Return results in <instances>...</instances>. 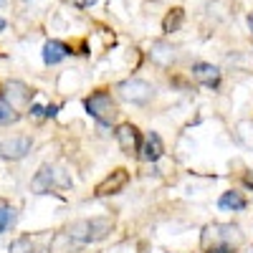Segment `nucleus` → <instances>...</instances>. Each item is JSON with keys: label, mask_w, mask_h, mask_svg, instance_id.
Returning a JSON list of instances; mask_svg holds the SVG:
<instances>
[{"label": "nucleus", "mask_w": 253, "mask_h": 253, "mask_svg": "<svg viewBox=\"0 0 253 253\" xmlns=\"http://www.w3.org/2000/svg\"><path fill=\"white\" fill-rule=\"evenodd\" d=\"M109 230H112L109 220H79L69 228V236L81 243H91V241H101Z\"/></svg>", "instance_id": "f257e3e1"}, {"label": "nucleus", "mask_w": 253, "mask_h": 253, "mask_svg": "<svg viewBox=\"0 0 253 253\" xmlns=\"http://www.w3.org/2000/svg\"><path fill=\"white\" fill-rule=\"evenodd\" d=\"M86 112L101 122V124H112V119L117 117V107H114V99L107 91H96L94 96L86 99Z\"/></svg>", "instance_id": "f03ea898"}, {"label": "nucleus", "mask_w": 253, "mask_h": 253, "mask_svg": "<svg viewBox=\"0 0 253 253\" xmlns=\"http://www.w3.org/2000/svg\"><path fill=\"white\" fill-rule=\"evenodd\" d=\"M119 94L124 101H132V104H144L152 99V86L147 81H139V79H132V81H124L119 84Z\"/></svg>", "instance_id": "7ed1b4c3"}, {"label": "nucleus", "mask_w": 253, "mask_h": 253, "mask_svg": "<svg viewBox=\"0 0 253 253\" xmlns=\"http://www.w3.org/2000/svg\"><path fill=\"white\" fill-rule=\"evenodd\" d=\"M31 152V139L28 137H3L0 139V157L8 160H20Z\"/></svg>", "instance_id": "20e7f679"}, {"label": "nucleus", "mask_w": 253, "mask_h": 253, "mask_svg": "<svg viewBox=\"0 0 253 253\" xmlns=\"http://www.w3.org/2000/svg\"><path fill=\"white\" fill-rule=\"evenodd\" d=\"M117 142L122 147V152L124 155H134L139 152V132H137V126L132 124H122L119 129H117Z\"/></svg>", "instance_id": "39448f33"}, {"label": "nucleus", "mask_w": 253, "mask_h": 253, "mask_svg": "<svg viewBox=\"0 0 253 253\" xmlns=\"http://www.w3.org/2000/svg\"><path fill=\"white\" fill-rule=\"evenodd\" d=\"M126 180H129V175H126V170H114L107 180H101L99 185H96V190L94 193L96 195H114V193H119V190L126 185Z\"/></svg>", "instance_id": "423d86ee"}, {"label": "nucleus", "mask_w": 253, "mask_h": 253, "mask_svg": "<svg viewBox=\"0 0 253 253\" xmlns=\"http://www.w3.org/2000/svg\"><path fill=\"white\" fill-rule=\"evenodd\" d=\"M193 76L205 84V86H218L220 84V71L213 66V63H195L193 66Z\"/></svg>", "instance_id": "0eeeda50"}, {"label": "nucleus", "mask_w": 253, "mask_h": 253, "mask_svg": "<svg viewBox=\"0 0 253 253\" xmlns=\"http://www.w3.org/2000/svg\"><path fill=\"white\" fill-rule=\"evenodd\" d=\"M71 53V48L66 46V43H61V41H48V43L43 46V61L46 63H58V61H63Z\"/></svg>", "instance_id": "6e6552de"}, {"label": "nucleus", "mask_w": 253, "mask_h": 253, "mask_svg": "<svg viewBox=\"0 0 253 253\" xmlns=\"http://www.w3.org/2000/svg\"><path fill=\"white\" fill-rule=\"evenodd\" d=\"M238 241L241 236H238V228L236 225H213V228H208L205 230V241Z\"/></svg>", "instance_id": "1a4fd4ad"}, {"label": "nucleus", "mask_w": 253, "mask_h": 253, "mask_svg": "<svg viewBox=\"0 0 253 253\" xmlns=\"http://www.w3.org/2000/svg\"><path fill=\"white\" fill-rule=\"evenodd\" d=\"M160 157H162V139L157 134H150V137H147V142H144V147H142V160L155 162Z\"/></svg>", "instance_id": "9d476101"}, {"label": "nucleus", "mask_w": 253, "mask_h": 253, "mask_svg": "<svg viewBox=\"0 0 253 253\" xmlns=\"http://www.w3.org/2000/svg\"><path fill=\"white\" fill-rule=\"evenodd\" d=\"M56 182L66 185L69 180H58V172H56V170H51V167H43V170L38 172V177L33 180V187H36V190H48V187L56 185Z\"/></svg>", "instance_id": "9b49d317"}, {"label": "nucleus", "mask_w": 253, "mask_h": 253, "mask_svg": "<svg viewBox=\"0 0 253 253\" xmlns=\"http://www.w3.org/2000/svg\"><path fill=\"white\" fill-rule=\"evenodd\" d=\"M218 205H220L223 210H243V208H246V198H243L241 193H223Z\"/></svg>", "instance_id": "f8f14e48"}, {"label": "nucleus", "mask_w": 253, "mask_h": 253, "mask_svg": "<svg viewBox=\"0 0 253 253\" xmlns=\"http://www.w3.org/2000/svg\"><path fill=\"white\" fill-rule=\"evenodd\" d=\"M8 96H10L13 101H18V104H26V101H28V89L23 86V84L13 81V84H8Z\"/></svg>", "instance_id": "ddd939ff"}, {"label": "nucleus", "mask_w": 253, "mask_h": 253, "mask_svg": "<svg viewBox=\"0 0 253 253\" xmlns=\"http://www.w3.org/2000/svg\"><path fill=\"white\" fill-rule=\"evenodd\" d=\"M180 23H182V10L175 8V13H170V15L165 18V31H167V33H172V31L180 28Z\"/></svg>", "instance_id": "4468645a"}, {"label": "nucleus", "mask_w": 253, "mask_h": 253, "mask_svg": "<svg viewBox=\"0 0 253 253\" xmlns=\"http://www.w3.org/2000/svg\"><path fill=\"white\" fill-rule=\"evenodd\" d=\"M18 119V114L13 112V107L8 101H3L0 99V124H10V122H15Z\"/></svg>", "instance_id": "2eb2a0df"}, {"label": "nucleus", "mask_w": 253, "mask_h": 253, "mask_svg": "<svg viewBox=\"0 0 253 253\" xmlns=\"http://www.w3.org/2000/svg\"><path fill=\"white\" fill-rule=\"evenodd\" d=\"M13 223V210L10 208H0V230H5Z\"/></svg>", "instance_id": "dca6fc26"}, {"label": "nucleus", "mask_w": 253, "mask_h": 253, "mask_svg": "<svg viewBox=\"0 0 253 253\" xmlns=\"http://www.w3.org/2000/svg\"><path fill=\"white\" fill-rule=\"evenodd\" d=\"M71 3L76 5V8H89V5H94L96 0H71Z\"/></svg>", "instance_id": "f3484780"}, {"label": "nucleus", "mask_w": 253, "mask_h": 253, "mask_svg": "<svg viewBox=\"0 0 253 253\" xmlns=\"http://www.w3.org/2000/svg\"><path fill=\"white\" fill-rule=\"evenodd\" d=\"M210 253H233V251H230L228 246H213V248H210Z\"/></svg>", "instance_id": "a211bd4d"}, {"label": "nucleus", "mask_w": 253, "mask_h": 253, "mask_svg": "<svg viewBox=\"0 0 253 253\" xmlns=\"http://www.w3.org/2000/svg\"><path fill=\"white\" fill-rule=\"evenodd\" d=\"M53 114H56V107L51 104V107H46V117H53Z\"/></svg>", "instance_id": "6ab92c4d"}, {"label": "nucleus", "mask_w": 253, "mask_h": 253, "mask_svg": "<svg viewBox=\"0 0 253 253\" xmlns=\"http://www.w3.org/2000/svg\"><path fill=\"white\" fill-rule=\"evenodd\" d=\"M0 31H5V20L3 18H0Z\"/></svg>", "instance_id": "aec40b11"}, {"label": "nucleus", "mask_w": 253, "mask_h": 253, "mask_svg": "<svg viewBox=\"0 0 253 253\" xmlns=\"http://www.w3.org/2000/svg\"><path fill=\"white\" fill-rule=\"evenodd\" d=\"M248 26H251V31H253V13H251V18H248Z\"/></svg>", "instance_id": "412c9836"}, {"label": "nucleus", "mask_w": 253, "mask_h": 253, "mask_svg": "<svg viewBox=\"0 0 253 253\" xmlns=\"http://www.w3.org/2000/svg\"><path fill=\"white\" fill-rule=\"evenodd\" d=\"M243 253H253V248H248V251H243Z\"/></svg>", "instance_id": "4be33fe9"}, {"label": "nucleus", "mask_w": 253, "mask_h": 253, "mask_svg": "<svg viewBox=\"0 0 253 253\" xmlns=\"http://www.w3.org/2000/svg\"><path fill=\"white\" fill-rule=\"evenodd\" d=\"M3 3H5V0H0V5H3Z\"/></svg>", "instance_id": "5701e85b"}]
</instances>
